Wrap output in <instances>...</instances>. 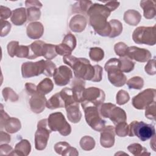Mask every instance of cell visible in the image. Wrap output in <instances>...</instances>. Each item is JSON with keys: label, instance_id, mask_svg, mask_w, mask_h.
I'll list each match as a JSON object with an SVG mask.
<instances>
[{"label": "cell", "instance_id": "obj_7", "mask_svg": "<svg viewBox=\"0 0 156 156\" xmlns=\"http://www.w3.org/2000/svg\"><path fill=\"white\" fill-rule=\"evenodd\" d=\"M105 100V93L102 90L96 87L85 89L81 105L82 108L88 105L99 107Z\"/></svg>", "mask_w": 156, "mask_h": 156}, {"label": "cell", "instance_id": "obj_41", "mask_svg": "<svg viewBox=\"0 0 156 156\" xmlns=\"http://www.w3.org/2000/svg\"><path fill=\"white\" fill-rule=\"evenodd\" d=\"M2 95L5 101H7L9 99H10L9 97H10L11 101H16L18 98V95L15 93V92H14L11 88L9 87H6L3 89Z\"/></svg>", "mask_w": 156, "mask_h": 156}, {"label": "cell", "instance_id": "obj_47", "mask_svg": "<svg viewBox=\"0 0 156 156\" xmlns=\"http://www.w3.org/2000/svg\"><path fill=\"white\" fill-rule=\"evenodd\" d=\"M18 45H19V43L18 41H12L9 43L7 45V51H8L9 55L11 57H13L15 56V51Z\"/></svg>", "mask_w": 156, "mask_h": 156}, {"label": "cell", "instance_id": "obj_26", "mask_svg": "<svg viewBox=\"0 0 156 156\" xmlns=\"http://www.w3.org/2000/svg\"><path fill=\"white\" fill-rule=\"evenodd\" d=\"M72 89L73 96L74 101L77 102H82L83 99V94L85 90V82L82 80L78 82L74 81Z\"/></svg>", "mask_w": 156, "mask_h": 156}, {"label": "cell", "instance_id": "obj_43", "mask_svg": "<svg viewBox=\"0 0 156 156\" xmlns=\"http://www.w3.org/2000/svg\"><path fill=\"white\" fill-rule=\"evenodd\" d=\"M29 46L18 45L16 49L15 55L20 58H27L29 55Z\"/></svg>", "mask_w": 156, "mask_h": 156}, {"label": "cell", "instance_id": "obj_42", "mask_svg": "<svg viewBox=\"0 0 156 156\" xmlns=\"http://www.w3.org/2000/svg\"><path fill=\"white\" fill-rule=\"evenodd\" d=\"M130 99L128 93L124 90H120L116 94V102L119 105H123L127 103Z\"/></svg>", "mask_w": 156, "mask_h": 156}, {"label": "cell", "instance_id": "obj_12", "mask_svg": "<svg viewBox=\"0 0 156 156\" xmlns=\"http://www.w3.org/2000/svg\"><path fill=\"white\" fill-rule=\"evenodd\" d=\"M155 90L147 89L140 93L132 99V105L137 109H145L151 103L155 101Z\"/></svg>", "mask_w": 156, "mask_h": 156}, {"label": "cell", "instance_id": "obj_9", "mask_svg": "<svg viewBox=\"0 0 156 156\" xmlns=\"http://www.w3.org/2000/svg\"><path fill=\"white\" fill-rule=\"evenodd\" d=\"M83 109L85 112V117L87 124L93 129L101 132L105 127V121L100 116L98 107L94 105H88Z\"/></svg>", "mask_w": 156, "mask_h": 156}, {"label": "cell", "instance_id": "obj_38", "mask_svg": "<svg viewBox=\"0 0 156 156\" xmlns=\"http://www.w3.org/2000/svg\"><path fill=\"white\" fill-rule=\"evenodd\" d=\"M127 85H128L129 88H133V89H141L144 85L143 80L140 77H133L130 79L127 82Z\"/></svg>", "mask_w": 156, "mask_h": 156}, {"label": "cell", "instance_id": "obj_11", "mask_svg": "<svg viewBox=\"0 0 156 156\" xmlns=\"http://www.w3.org/2000/svg\"><path fill=\"white\" fill-rule=\"evenodd\" d=\"M46 66V60H41L36 62H25L21 66V73L24 78L37 76L43 74Z\"/></svg>", "mask_w": 156, "mask_h": 156}, {"label": "cell", "instance_id": "obj_44", "mask_svg": "<svg viewBox=\"0 0 156 156\" xmlns=\"http://www.w3.org/2000/svg\"><path fill=\"white\" fill-rule=\"evenodd\" d=\"M128 47L127 46L122 42H119L115 45V51L116 55L119 57H124L126 55V51Z\"/></svg>", "mask_w": 156, "mask_h": 156}, {"label": "cell", "instance_id": "obj_2", "mask_svg": "<svg viewBox=\"0 0 156 156\" xmlns=\"http://www.w3.org/2000/svg\"><path fill=\"white\" fill-rule=\"evenodd\" d=\"M110 12V10L105 4H92L87 12L91 26L101 36L109 37L111 33V26L109 22L107 21Z\"/></svg>", "mask_w": 156, "mask_h": 156}, {"label": "cell", "instance_id": "obj_5", "mask_svg": "<svg viewBox=\"0 0 156 156\" xmlns=\"http://www.w3.org/2000/svg\"><path fill=\"white\" fill-rule=\"evenodd\" d=\"M100 113L104 118H110L115 125L121 122H125L127 119L125 111L112 103L102 104L101 105Z\"/></svg>", "mask_w": 156, "mask_h": 156}, {"label": "cell", "instance_id": "obj_19", "mask_svg": "<svg viewBox=\"0 0 156 156\" xmlns=\"http://www.w3.org/2000/svg\"><path fill=\"white\" fill-rule=\"evenodd\" d=\"M45 43L42 41H35L29 46V55L27 58L34 59L38 57L43 56Z\"/></svg>", "mask_w": 156, "mask_h": 156}, {"label": "cell", "instance_id": "obj_25", "mask_svg": "<svg viewBox=\"0 0 156 156\" xmlns=\"http://www.w3.org/2000/svg\"><path fill=\"white\" fill-rule=\"evenodd\" d=\"M26 9L21 7L19 9H16L12 11L11 21L16 26H21L23 24L27 19V14H26Z\"/></svg>", "mask_w": 156, "mask_h": 156}, {"label": "cell", "instance_id": "obj_14", "mask_svg": "<svg viewBox=\"0 0 156 156\" xmlns=\"http://www.w3.org/2000/svg\"><path fill=\"white\" fill-rule=\"evenodd\" d=\"M1 112H2L4 115L1 113V128H4L5 130L10 133H13L17 132L21 129V122L20 121L15 118H11L3 111L1 108Z\"/></svg>", "mask_w": 156, "mask_h": 156}, {"label": "cell", "instance_id": "obj_6", "mask_svg": "<svg viewBox=\"0 0 156 156\" xmlns=\"http://www.w3.org/2000/svg\"><path fill=\"white\" fill-rule=\"evenodd\" d=\"M48 122L52 131H58L63 136H67L71 132L70 125L61 112L51 113L48 117Z\"/></svg>", "mask_w": 156, "mask_h": 156}, {"label": "cell", "instance_id": "obj_23", "mask_svg": "<svg viewBox=\"0 0 156 156\" xmlns=\"http://www.w3.org/2000/svg\"><path fill=\"white\" fill-rule=\"evenodd\" d=\"M54 149L57 154L62 155H77L79 154L76 149L71 147L68 143L64 141L56 143Z\"/></svg>", "mask_w": 156, "mask_h": 156}, {"label": "cell", "instance_id": "obj_4", "mask_svg": "<svg viewBox=\"0 0 156 156\" xmlns=\"http://www.w3.org/2000/svg\"><path fill=\"white\" fill-rule=\"evenodd\" d=\"M155 130L153 125L143 121H134L129 125L128 135L129 136H136L140 140L144 141L155 136Z\"/></svg>", "mask_w": 156, "mask_h": 156}, {"label": "cell", "instance_id": "obj_35", "mask_svg": "<svg viewBox=\"0 0 156 156\" xmlns=\"http://www.w3.org/2000/svg\"><path fill=\"white\" fill-rule=\"evenodd\" d=\"M80 145L81 148L83 150L90 151L94 147L95 141L92 137L90 136H85L80 140Z\"/></svg>", "mask_w": 156, "mask_h": 156}, {"label": "cell", "instance_id": "obj_32", "mask_svg": "<svg viewBox=\"0 0 156 156\" xmlns=\"http://www.w3.org/2000/svg\"><path fill=\"white\" fill-rule=\"evenodd\" d=\"M111 26V33L109 35L110 38H114L120 35L122 30V25L121 23L116 20H112L109 21Z\"/></svg>", "mask_w": 156, "mask_h": 156}, {"label": "cell", "instance_id": "obj_27", "mask_svg": "<svg viewBox=\"0 0 156 156\" xmlns=\"http://www.w3.org/2000/svg\"><path fill=\"white\" fill-rule=\"evenodd\" d=\"M31 146L30 143L27 140H22L15 146V150L10 155H17L26 156L30 152Z\"/></svg>", "mask_w": 156, "mask_h": 156}, {"label": "cell", "instance_id": "obj_46", "mask_svg": "<svg viewBox=\"0 0 156 156\" xmlns=\"http://www.w3.org/2000/svg\"><path fill=\"white\" fill-rule=\"evenodd\" d=\"M56 66L55 65L52 63L51 61L49 60H46V69L45 71L43 73V74H44L46 76L48 77H51L53 76V74L56 69Z\"/></svg>", "mask_w": 156, "mask_h": 156}, {"label": "cell", "instance_id": "obj_49", "mask_svg": "<svg viewBox=\"0 0 156 156\" xmlns=\"http://www.w3.org/2000/svg\"><path fill=\"white\" fill-rule=\"evenodd\" d=\"M152 67H155V58L149 60L145 66V71L148 74L154 75L155 74V68H152Z\"/></svg>", "mask_w": 156, "mask_h": 156}, {"label": "cell", "instance_id": "obj_16", "mask_svg": "<svg viewBox=\"0 0 156 156\" xmlns=\"http://www.w3.org/2000/svg\"><path fill=\"white\" fill-rule=\"evenodd\" d=\"M31 96L29 101L31 110L35 113H41L44 109V106L46 103L44 95L37 91Z\"/></svg>", "mask_w": 156, "mask_h": 156}, {"label": "cell", "instance_id": "obj_54", "mask_svg": "<svg viewBox=\"0 0 156 156\" xmlns=\"http://www.w3.org/2000/svg\"><path fill=\"white\" fill-rule=\"evenodd\" d=\"M4 135L5 137H3L2 135H1V143H2L3 141H5V143H9L10 141V136L6 133H4Z\"/></svg>", "mask_w": 156, "mask_h": 156}, {"label": "cell", "instance_id": "obj_10", "mask_svg": "<svg viewBox=\"0 0 156 156\" xmlns=\"http://www.w3.org/2000/svg\"><path fill=\"white\" fill-rule=\"evenodd\" d=\"M51 132L52 130L48 126V119H41L38 121L37 130L35 133V146L37 150L41 151L45 149Z\"/></svg>", "mask_w": 156, "mask_h": 156}, {"label": "cell", "instance_id": "obj_1", "mask_svg": "<svg viewBox=\"0 0 156 156\" xmlns=\"http://www.w3.org/2000/svg\"><path fill=\"white\" fill-rule=\"evenodd\" d=\"M63 61L73 69L75 77L79 79L93 82H99L102 79V68L99 65L92 66L85 58L68 55L63 56Z\"/></svg>", "mask_w": 156, "mask_h": 156}, {"label": "cell", "instance_id": "obj_24", "mask_svg": "<svg viewBox=\"0 0 156 156\" xmlns=\"http://www.w3.org/2000/svg\"><path fill=\"white\" fill-rule=\"evenodd\" d=\"M46 106L50 109L65 107V100L60 92L57 93L46 101Z\"/></svg>", "mask_w": 156, "mask_h": 156}, {"label": "cell", "instance_id": "obj_45", "mask_svg": "<svg viewBox=\"0 0 156 156\" xmlns=\"http://www.w3.org/2000/svg\"><path fill=\"white\" fill-rule=\"evenodd\" d=\"M145 116L150 119L155 120V101H154L146 108Z\"/></svg>", "mask_w": 156, "mask_h": 156}, {"label": "cell", "instance_id": "obj_37", "mask_svg": "<svg viewBox=\"0 0 156 156\" xmlns=\"http://www.w3.org/2000/svg\"><path fill=\"white\" fill-rule=\"evenodd\" d=\"M127 149L130 152L135 156L145 155L147 153V149L138 143L131 144L127 147Z\"/></svg>", "mask_w": 156, "mask_h": 156}, {"label": "cell", "instance_id": "obj_29", "mask_svg": "<svg viewBox=\"0 0 156 156\" xmlns=\"http://www.w3.org/2000/svg\"><path fill=\"white\" fill-rule=\"evenodd\" d=\"M124 20L125 22L129 25L136 26L140 21L141 15L138 11L134 10H129L125 12Z\"/></svg>", "mask_w": 156, "mask_h": 156}, {"label": "cell", "instance_id": "obj_51", "mask_svg": "<svg viewBox=\"0 0 156 156\" xmlns=\"http://www.w3.org/2000/svg\"><path fill=\"white\" fill-rule=\"evenodd\" d=\"M26 89L29 94L32 96L33 94L36 93L37 91V87L31 83H27L26 85Z\"/></svg>", "mask_w": 156, "mask_h": 156}, {"label": "cell", "instance_id": "obj_21", "mask_svg": "<svg viewBox=\"0 0 156 156\" xmlns=\"http://www.w3.org/2000/svg\"><path fill=\"white\" fill-rule=\"evenodd\" d=\"M43 26L40 22L32 23L27 27V35L32 39L40 38L43 34Z\"/></svg>", "mask_w": 156, "mask_h": 156}, {"label": "cell", "instance_id": "obj_53", "mask_svg": "<svg viewBox=\"0 0 156 156\" xmlns=\"http://www.w3.org/2000/svg\"><path fill=\"white\" fill-rule=\"evenodd\" d=\"M105 5L110 10V11L115 10L119 5V2L117 1H108L106 2Z\"/></svg>", "mask_w": 156, "mask_h": 156}, {"label": "cell", "instance_id": "obj_15", "mask_svg": "<svg viewBox=\"0 0 156 156\" xmlns=\"http://www.w3.org/2000/svg\"><path fill=\"white\" fill-rule=\"evenodd\" d=\"M126 56L131 60L133 59L139 62H145L151 58V54L146 49L131 46L128 47L126 51Z\"/></svg>", "mask_w": 156, "mask_h": 156}, {"label": "cell", "instance_id": "obj_52", "mask_svg": "<svg viewBox=\"0 0 156 156\" xmlns=\"http://www.w3.org/2000/svg\"><path fill=\"white\" fill-rule=\"evenodd\" d=\"M0 151L1 153L3 152L4 151V153L3 154V155L5 154H9L10 155V152H13L12 151V147H10V146L8 145V144H1V148H0Z\"/></svg>", "mask_w": 156, "mask_h": 156}, {"label": "cell", "instance_id": "obj_28", "mask_svg": "<svg viewBox=\"0 0 156 156\" xmlns=\"http://www.w3.org/2000/svg\"><path fill=\"white\" fill-rule=\"evenodd\" d=\"M155 2L153 1H142L140 6L144 10V16L147 19L153 18L155 16Z\"/></svg>", "mask_w": 156, "mask_h": 156}, {"label": "cell", "instance_id": "obj_20", "mask_svg": "<svg viewBox=\"0 0 156 156\" xmlns=\"http://www.w3.org/2000/svg\"><path fill=\"white\" fill-rule=\"evenodd\" d=\"M65 108L68 120L73 123L79 122L82 117V114L79 107V103L70 104Z\"/></svg>", "mask_w": 156, "mask_h": 156}, {"label": "cell", "instance_id": "obj_18", "mask_svg": "<svg viewBox=\"0 0 156 156\" xmlns=\"http://www.w3.org/2000/svg\"><path fill=\"white\" fill-rule=\"evenodd\" d=\"M101 144L104 147H111L115 143V128L112 126H108L101 131Z\"/></svg>", "mask_w": 156, "mask_h": 156}, {"label": "cell", "instance_id": "obj_40", "mask_svg": "<svg viewBox=\"0 0 156 156\" xmlns=\"http://www.w3.org/2000/svg\"><path fill=\"white\" fill-rule=\"evenodd\" d=\"M62 43L67 45L72 51H73L76 46V38L74 35L69 33L64 37Z\"/></svg>", "mask_w": 156, "mask_h": 156}, {"label": "cell", "instance_id": "obj_30", "mask_svg": "<svg viewBox=\"0 0 156 156\" xmlns=\"http://www.w3.org/2000/svg\"><path fill=\"white\" fill-rule=\"evenodd\" d=\"M53 87L54 84L52 81L49 78H46L39 83L37 87V90L38 93L45 95L51 92Z\"/></svg>", "mask_w": 156, "mask_h": 156}, {"label": "cell", "instance_id": "obj_36", "mask_svg": "<svg viewBox=\"0 0 156 156\" xmlns=\"http://www.w3.org/2000/svg\"><path fill=\"white\" fill-rule=\"evenodd\" d=\"M90 58L94 62H99L103 59L104 56V51L100 48H91L89 52Z\"/></svg>", "mask_w": 156, "mask_h": 156}, {"label": "cell", "instance_id": "obj_48", "mask_svg": "<svg viewBox=\"0 0 156 156\" xmlns=\"http://www.w3.org/2000/svg\"><path fill=\"white\" fill-rule=\"evenodd\" d=\"M1 36L4 37L8 34L9 31L10 30L11 25L10 24L6 21L1 20Z\"/></svg>", "mask_w": 156, "mask_h": 156}, {"label": "cell", "instance_id": "obj_34", "mask_svg": "<svg viewBox=\"0 0 156 156\" xmlns=\"http://www.w3.org/2000/svg\"><path fill=\"white\" fill-rule=\"evenodd\" d=\"M55 48H56V45L52 44H48L45 43L44 46L43 57L48 60H51L55 57L57 55Z\"/></svg>", "mask_w": 156, "mask_h": 156}, {"label": "cell", "instance_id": "obj_22", "mask_svg": "<svg viewBox=\"0 0 156 156\" xmlns=\"http://www.w3.org/2000/svg\"><path fill=\"white\" fill-rule=\"evenodd\" d=\"M87 24L85 17L81 15H76L73 16L69 22V27L72 31L80 32L84 30Z\"/></svg>", "mask_w": 156, "mask_h": 156}, {"label": "cell", "instance_id": "obj_31", "mask_svg": "<svg viewBox=\"0 0 156 156\" xmlns=\"http://www.w3.org/2000/svg\"><path fill=\"white\" fill-rule=\"evenodd\" d=\"M91 1H80L77 2L73 9V12L76 13H85L88 10L90 7L92 5Z\"/></svg>", "mask_w": 156, "mask_h": 156}, {"label": "cell", "instance_id": "obj_3", "mask_svg": "<svg viewBox=\"0 0 156 156\" xmlns=\"http://www.w3.org/2000/svg\"><path fill=\"white\" fill-rule=\"evenodd\" d=\"M104 68L108 73V80L112 84L119 87L126 83V77L121 69L119 58H110L105 63Z\"/></svg>", "mask_w": 156, "mask_h": 156}, {"label": "cell", "instance_id": "obj_33", "mask_svg": "<svg viewBox=\"0 0 156 156\" xmlns=\"http://www.w3.org/2000/svg\"><path fill=\"white\" fill-rule=\"evenodd\" d=\"M121 69L122 72L129 73L133 69L135 63L127 57H121L120 58Z\"/></svg>", "mask_w": 156, "mask_h": 156}, {"label": "cell", "instance_id": "obj_39", "mask_svg": "<svg viewBox=\"0 0 156 156\" xmlns=\"http://www.w3.org/2000/svg\"><path fill=\"white\" fill-rule=\"evenodd\" d=\"M128 130L129 126L125 122H121L116 125V127L115 128V132L117 135L121 137L126 136L128 135Z\"/></svg>", "mask_w": 156, "mask_h": 156}, {"label": "cell", "instance_id": "obj_17", "mask_svg": "<svg viewBox=\"0 0 156 156\" xmlns=\"http://www.w3.org/2000/svg\"><path fill=\"white\" fill-rule=\"evenodd\" d=\"M27 7V17L29 21H36L40 17V9L42 4L38 1H26L25 2Z\"/></svg>", "mask_w": 156, "mask_h": 156}, {"label": "cell", "instance_id": "obj_50", "mask_svg": "<svg viewBox=\"0 0 156 156\" xmlns=\"http://www.w3.org/2000/svg\"><path fill=\"white\" fill-rule=\"evenodd\" d=\"M12 12L10 9L6 7H4L1 5V20H3L4 19H7L10 16L12 15Z\"/></svg>", "mask_w": 156, "mask_h": 156}, {"label": "cell", "instance_id": "obj_13", "mask_svg": "<svg viewBox=\"0 0 156 156\" xmlns=\"http://www.w3.org/2000/svg\"><path fill=\"white\" fill-rule=\"evenodd\" d=\"M53 77L56 85L64 86L67 85L73 78V73L69 68L66 66H60L56 68Z\"/></svg>", "mask_w": 156, "mask_h": 156}, {"label": "cell", "instance_id": "obj_8", "mask_svg": "<svg viewBox=\"0 0 156 156\" xmlns=\"http://www.w3.org/2000/svg\"><path fill=\"white\" fill-rule=\"evenodd\" d=\"M132 38L135 43L154 45L155 44V26L138 27L133 32Z\"/></svg>", "mask_w": 156, "mask_h": 156}]
</instances>
